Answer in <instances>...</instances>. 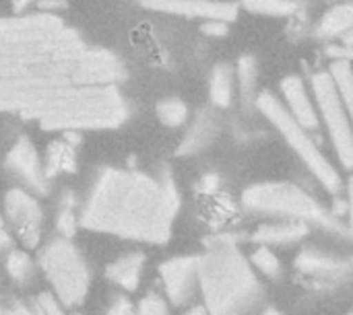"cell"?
I'll return each mask as SVG.
<instances>
[{
  "label": "cell",
  "mask_w": 353,
  "mask_h": 315,
  "mask_svg": "<svg viewBox=\"0 0 353 315\" xmlns=\"http://www.w3.org/2000/svg\"><path fill=\"white\" fill-rule=\"evenodd\" d=\"M124 60L50 12L0 19V113L48 132L114 130L130 116Z\"/></svg>",
  "instance_id": "obj_1"
},
{
  "label": "cell",
  "mask_w": 353,
  "mask_h": 315,
  "mask_svg": "<svg viewBox=\"0 0 353 315\" xmlns=\"http://www.w3.org/2000/svg\"><path fill=\"white\" fill-rule=\"evenodd\" d=\"M180 206V190L170 171L151 175L139 169L103 167L81 204L79 225L99 235L165 246Z\"/></svg>",
  "instance_id": "obj_2"
},
{
  "label": "cell",
  "mask_w": 353,
  "mask_h": 315,
  "mask_svg": "<svg viewBox=\"0 0 353 315\" xmlns=\"http://www.w3.org/2000/svg\"><path fill=\"white\" fill-rule=\"evenodd\" d=\"M240 235H217L199 256V293L207 315H252L265 301L261 276L238 246Z\"/></svg>",
  "instance_id": "obj_3"
},
{
  "label": "cell",
  "mask_w": 353,
  "mask_h": 315,
  "mask_svg": "<svg viewBox=\"0 0 353 315\" xmlns=\"http://www.w3.org/2000/svg\"><path fill=\"white\" fill-rule=\"evenodd\" d=\"M240 204L246 213L256 217H271L275 221H298L310 229L319 227L333 235L350 237L345 221L333 217L316 196L292 182H259L242 192Z\"/></svg>",
  "instance_id": "obj_4"
},
{
  "label": "cell",
  "mask_w": 353,
  "mask_h": 315,
  "mask_svg": "<svg viewBox=\"0 0 353 315\" xmlns=\"http://www.w3.org/2000/svg\"><path fill=\"white\" fill-rule=\"evenodd\" d=\"M254 107L265 116V120L281 134L285 144L296 153V157L302 161V165L312 173V177L331 194V196H343L345 184L339 173V169L325 157V153L319 149V144L312 140L308 130H304L300 124L294 122V118L283 107L281 99L269 91H259Z\"/></svg>",
  "instance_id": "obj_5"
},
{
  "label": "cell",
  "mask_w": 353,
  "mask_h": 315,
  "mask_svg": "<svg viewBox=\"0 0 353 315\" xmlns=\"http://www.w3.org/2000/svg\"><path fill=\"white\" fill-rule=\"evenodd\" d=\"M35 264L48 281L50 293L66 309H77L87 301L93 285V270L72 239H50L41 246Z\"/></svg>",
  "instance_id": "obj_6"
},
{
  "label": "cell",
  "mask_w": 353,
  "mask_h": 315,
  "mask_svg": "<svg viewBox=\"0 0 353 315\" xmlns=\"http://www.w3.org/2000/svg\"><path fill=\"white\" fill-rule=\"evenodd\" d=\"M310 91H312L319 122L323 120L341 167L345 171H350L353 165V136L352 126H350V109L343 105V101L335 89L331 76L327 74V70L312 74Z\"/></svg>",
  "instance_id": "obj_7"
},
{
  "label": "cell",
  "mask_w": 353,
  "mask_h": 315,
  "mask_svg": "<svg viewBox=\"0 0 353 315\" xmlns=\"http://www.w3.org/2000/svg\"><path fill=\"white\" fill-rule=\"evenodd\" d=\"M294 270L304 281V285L312 287L314 291L339 289L347 285L353 276V264L350 258L335 256L314 246H306L298 252L294 260Z\"/></svg>",
  "instance_id": "obj_8"
},
{
  "label": "cell",
  "mask_w": 353,
  "mask_h": 315,
  "mask_svg": "<svg viewBox=\"0 0 353 315\" xmlns=\"http://www.w3.org/2000/svg\"><path fill=\"white\" fill-rule=\"evenodd\" d=\"M2 219L12 235L23 243V250H37L43 233V208L39 198L25 188H10L4 196Z\"/></svg>",
  "instance_id": "obj_9"
},
{
  "label": "cell",
  "mask_w": 353,
  "mask_h": 315,
  "mask_svg": "<svg viewBox=\"0 0 353 315\" xmlns=\"http://www.w3.org/2000/svg\"><path fill=\"white\" fill-rule=\"evenodd\" d=\"M4 167L8 173H12L23 184L21 188H25L33 196L41 198V196L50 194L52 182L46 177L43 161H41L33 140L27 134H21L12 142V146L8 149V153L4 157Z\"/></svg>",
  "instance_id": "obj_10"
},
{
  "label": "cell",
  "mask_w": 353,
  "mask_h": 315,
  "mask_svg": "<svg viewBox=\"0 0 353 315\" xmlns=\"http://www.w3.org/2000/svg\"><path fill=\"white\" fill-rule=\"evenodd\" d=\"M163 299L170 307H186L199 293V256H176L159 266Z\"/></svg>",
  "instance_id": "obj_11"
},
{
  "label": "cell",
  "mask_w": 353,
  "mask_h": 315,
  "mask_svg": "<svg viewBox=\"0 0 353 315\" xmlns=\"http://www.w3.org/2000/svg\"><path fill=\"white\" fill-rule=\"evenodd\" d=\"M145 8L201 21L232 23L238 17V2L230 0H139Z\"/></svg>",
  "instance_id": "obj_12"
},
{
  "label": "cell",
  "mask_w": 353,
  "mask_h": 315,
  "mask_svg": "<svg viewBox=\"0 0 353 315\" xmlns=\"http://www.w3.org/2000/svg\"><path fill=\"white\" fill-rule=\"evenodd\" d=\"M279 91L283 95V107L288 109V113L294 118L296 124H300L304 130H316L321 128L319 116H316V107H314V99L306 87V83L302 80V76L298 74H290L279 83Z\"/></svg>",
  "instance_id": "obj_13"
},
{
  "label": "cell",
  "mask_w": 353,
  "mask_h": 315,
  "mask_svg": "<svg viewBox=\"0 0 353 315\" xmlns=\"http://www.w3.org/2000/svg\"><path fill=\"white\" fill-rule=\"evenodd\" d=\"M310 227L306 223L298 221H271V223H261L252 235L250 241L256 246L265 248H290L296 243H302L310 235Z\"/></svg>",
  "instance_id": "obj_14"
},
{
  "label": "cell",
  "mask_w": 353,
  "mask_h": 315,
  "mask_svg": "<svg viewBox=\"0 0 353 315\" xmlns=\"http://www.w3.org/2000/svg\"><path fill=\"white\" fill-rule=\"evenodd\" d=\"M145 266H147V256L141 250H132L112 260L105 266L103 274L116 289H120L126 295V293H134L141 287Z\"/></svg>",
  "instance_id": "obj_15"
},
{
  "label": "cell",
  "mask_w": 353,
  "mask_h": 315,
  "mask_svg": "<svg viewBox=\"0 0 353 315\" xmlns=\"http://www.w3.org/2000/svg\"><path fill=\"white\" fill-rule=\"evenodd\" d=\"M217 118L213 111H201L188 126L184 138L180 140L178 146V155L190 157V155H199L201 151H205L207 146H211V142L217 136Z\"/></svg>",
  "instance_id": "obj_16"
},
{
  "label": "cell",
  "mask_w": 353,
  "mask_h": 315,
  "mask_svg": "<svg viewBox=\"0 0 353 315\" xmlns=\"http://www.w3.org/2000/svg\"><path fill=\"white\" fill-rule=\"evenodd\" d=\"M41 161H43L46 177L50 182L62 173H74L77 171V146L68 142L64 136L56 138L48 144L46 157Z\"/></svg>",
  "instance_id": "obj_17"
},
{
  "label": "cell",
  "mask_w": 353,
  "mask_h": 315,
  "mask_svg": "<svg viewBox=\"0 0 353 315\" xmlns=\"http://www.w3.org/2000/svg\"><path fill=\"white\" fill-rule=\"evenodd\" d=\"M353 23V6L352 2H343V4H335L331 6L319 21L314 33L321 39H335V37H343L345 33L352 31Z\"/></svg>",
  "instance_id": "obj_18"
},
{
  "label": "cell",
  "mask_w": 353,
  "mask_h": 315,
  "mask_svg": "<svg viewBox=\"0 0 353 315\" xmlns=\"http://www.w3.org/2000/svg\"><path fill=\"white\" fill-rule=\"evenodd\" d=\"M234 66L219 62L209 76V99L217 109H228L234 103Z\"/></svg>",
  "instance_id": "obj_19"
},
{
  "label": "cell",
  "mask_w": 353,
  "mask_h": 315,
  "mask_svg": "<svg viewBox=\"0 0 353 315\" xmlns=\"http://www.w3.org/2000/svg\"><path fill=\"white\" fill-rule=\"evenodd\" d=\"M234 76H238V89H240L242 103L246 107H254V101L259 95V62H256V58L252 54L240 56Z\"/></svg>",
  "instance_id": "obj_20"
},
{
  "label": "cell",
  "mask_w": 353,
  "mask_h": 315,
  "mask_svg": "<svg viewBox=\"0 0 353 315\" xmlns=\"http://www.w3.org/2000/svg\"><path fill=\"white\" fill-rule=\"evenodd\" d=\"M79 210H81V202H79L77 194L70 192V190H64L60 194L58 215H56V233H58V237L72 239L77 235V231L81 229Z\"/></svg>",
  "instance_id": "obj_21"
},
{
  "label": "cell",
  "mask_w": 353,
  "mask_h": 315,
  "mask_svg": "<svg viewBox=\"0 0 353 315\" xmlns=\"http://www.w3.org/2000/svg\"><path fill=\"white\" fill-rule=\"evenodd\" d=\"M4 270L8 274V279L19 285V287H29L35 279V272H37V264L35 260L29 256L27 250H21V248H10L6 252V258H4Z\"/></svg>",
  "instance_id": "obj_22"
},
{
  "label": "cell",
  "mask_w": 353,
  "mask_h": 315,
  "mask_svg": "<svg viewBox=\"0 0 353 315\" xmlns=\"http://www.w3.org/2000/svg\"><path fill=\"white\" fill-rule=\"evenodd\" d=\"M246 258L256 274H263L265 279H271V281H279L283 276V264L271 248L256 246L252 254Z\"/></svg>",
  "instance_id": "obj_23"
},
{
  "label": "cell",
  "mask_w": 353,
  "mask_h": 315,
  "mask_svg": "<svg viewBox=\"0 0 353 315\" xmlns=\"http://www.w3.org/2000/svg\"><path fill=\"white\" fill-rule=\"evenodd\" d=\"M250 12L265 17H292L300 10V0H238Z\"/></svg>",
  "instance_id": "obj_24"
},
{
  "label": "cell",
  "mask_w": 353,
  "mask_h": 315,
  "mask_svg": "<svg viewBox=\"0 0 353 315\" xmlns=\"http://www.w3.org/2000/svg\"><path fill=\"white\" fill-rule=\"evenodd\" d=\"M157 120L168 128H180L188 122V105L180 97H165L155 105Z\"/></svg>",
  "instance_id": "obj_25"
},
{
  "label": "cell",
  "mask_w": 353,
  "mask_h": 315,
  "mask_svg": "<svg viewBox=\"0 0 353 315\" xmlns=\"http://www.w3.org/2000/svg\"><path fill=\"white\" fill-rule=\"evenodd\" d=\"M327 74L331 76L343 105L347 109H352V66H350V58L331 60V66H329Z\"/></svg>",
  "instance_id": "obj_26"
},
{
  "label": "cell",
  "mask_w": 353,
  "mask_h": 315,
  "mask_svg": "<svg viewBox=\"0 0 353 315\" xmlns=\"http://www.w3.org/2000/svg\"><path fill=\"white\" fill-rule=\"evenodd\" d=\"M134 314L137 315H172L168 301L163 299V295L159 293H147L145 297H141V301L134 305Z\"/></svg>",
  "instance_id": "obj_27"
},
{
  "label": "cell",
  "mask_w": 353,
  "mask_h": 315,
  "mask_svg": "<svg viewBox=\"0 0 353 315\" xmlns=\"http://www.w3.org/2000/svg\"><path fill=\"white\" fill-rule=\"evenodd\" d=\"M35 301H37V305L41 307V312L46 315H68L66 307H64L50 291L39 293V295L35 297Z\"/></svg>",
  "instance_id": "obj_28"
},
{
  "label": "cell",
  "mask_w": 353,
  "mask_h": 315,
  "mask_svg": "<svg viewBox=\"0 0 353 315\" xmlns=\"http://www.w3.org/2000/svg\"><path fill=\"white\" fill-rule=\"evenodd\" d=\"M105 315H137L134 314V303L128 299V295L118 293V295L112 299V303H110Z\"/></svg>",
  "instance_id": "obj_29"
},
{
  "label": "cell",
  "mask_w": 353,
  "mask_h": 315,
  "mask_svg": "<svg viewBox=\"0 0 353 315\" xmlns=\"http://www.w3.org/2000/svg\"><path fill=\"white\" fill-rule=\"evenodd\" d=\"M201 31L205 35H211V37H223L230 31V23H223V21H203Z\"/></svg>",
  "instance_id": "obj_30"
},
{
  "label": "cell",
  "mask_w": 353,
  "mask_h": 315,
  "mask_svg": "<svg viewBox=\"0 0 353 315\" xmlns=\"http://www.w3.org/2000/svg\"><path fill=\"white\" fill-rule=\"evenodd\" d=\"M219 190V177L215 173H207L201 177L199 182V194H205V196H211V194H217Z\"/></svg>",
  "instance_id": "obj_31"
},
{
  "label": "cell",
  "mask_w": 353,
  "mask_h": 315,
  "mask_svg": "<svg viewBox=\"0 0 353 315\" xmlns=\"http://www.w3.org/2000/svg\"><path fill=\"white\" fill-rule=\"evenodd\" d=\"M35 6L39 8V12H58V10H66L68 8V2L66 0H37Z\"/></svg>",
  "instance_id": "obj_32"
},
{
  "label": "cell",
  "mask_w": 353,
  "mask_h": 315,
  "mask_svg": "<svg viewBox=\"0 0 353 315\" xmlns=\"http://www.w3.org/2000/svg\"><path fill=\"white\" fill-rule=\"evenodd\" d=\"M12 248V235L2 219V213H0V252H8Z\"/></svg>",
  "instance_id": "obj_33"
},
{
  "label": "cell",
  "mask_w": 353,
  "mask_h": 315,
  "mask_svg": "<svg viewBox=\"0 0 353 315\" xmlns=\"http://www.w3.org/2000/svg\"><path fill=\"white\" fill-rule=\"evenodd\" d=\"M0 315H27V305H23L21 301H12L8 307L2 309Z\"/></svg>",
  "instance_id": "obj_34"
},
{
  "label": "cell",
  "mask_w": 353,
  "mask_h": 315,
  "mask_svg": "<svg viewBox=\"0 0 353 315\" xmlns=\"http://www.w3.org/2000/svg\"><path fill=\"white\" fill-rule=\"evenodd\" d=\"M33 2H37V0H12V12L14 14H23V12H27V8Z\"/></svg>",
  "instance_id": "obj_35"
},
{
  "label": "cell",
  "mask_w": 353,
  "mask_h": 315,
  "mask_svg": "<svg viewBox=\"0 0 353 315\" xmlns=\"http://www.w3.org/2000/svg\"><path fill=\"white\" fill-rule=\"evenodd\" d=\"M182 315H207V314H205V309H203L201 305H194V307H190L188 312H184Z\"/></svg>",
  "instance_id": "obj_36"
},
{
  "label": "cell",
  "mask_w": 353,
  "mask_h": 315,
  "mask_svg": "<svg viewBox=\"0 0 353 315\" xmlns=\"http://www.w3.org/2000/svg\"><path fill=\"white\" fill-rule=\"evenodd\" d=\"M261 315H285L283 312H279L277 307H267V309H263Z\"/></svg>",
  "instance_id": "obj_37"
},
{
  "label": "cell",
  "mask_w": 353,
  "mask_h": 315,
  "mask_svg": "<svg viewBox=\"0 0 353 315\" xmlns=\"http://www.w3.org/2000/svg\"><path fill=\"white\" fill-rule=\"evenodd\" d=\"M72 315H83V314H79V312H74V314H72Z\"/></svg>",
  "instance_id": "obj_38"
},
{
  "label": "cell",
  "mask_w": 353,
  "mask_h": 315,
  "mask_svg": "<svg viewBox=\"0 0 353 315\" xmlns=\"http://www.w3.org/2000/svg\"><path fill=\"white\" fill-rule=\"evenodd\" d=\"M2 309H4V307H2V305H0V314H2Z\"/></svg>",
  "instance_id": "obj_39"
},
{
  "label": "cell",
  "mask_w": 353,
  "mask_h": 315,
  "mask_svg": "<svg viewBox=\"0 0 353 315\" xmlns=\"http://www.w3.org/2000/svg\"><path fill=\"white\" fill-rule=\"evenodd\" d=\"M345 315H352V314H345Z\"/></svg>",
  "instance_id": "obj_40"
}]
</instances>
